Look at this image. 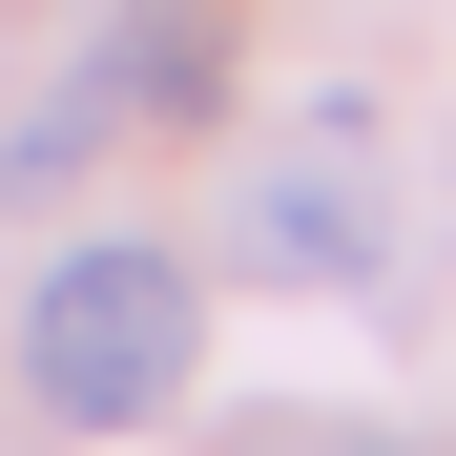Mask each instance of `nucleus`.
<instances>
[{"instance_id":"7ed1b4c3","label":"nucleus","mask_w":456,"mask_h":456,"mask_svg":"<svg viewBox=\"0 0 456 456\" xmlns=\"http://www.w3.org/2000/svg\"><path fill=\"white\" fill-rule=\"evenodd\" d=\"M104 104H125V125H208V104H228V0H125Z\"/></svg>"},{"instance_id":"f03ea898","label":"nucleus","mask_w":456,"mask_h":456,"mask_svg":"<svg viewBox=\"0 0 456 456\" xmlns=\"http://www.w3.org/2000/svg\"><path fill=\"white\" fill-rule=\"evenodd\" d=\"M353 145H373V125L332 104L312 145H290V167H249V208H228V249H249V270H290V290H353V270H373V228H395V208L353 187Z\"/></svg>"},{"instance_id":"f257e3e1","label":"nucleus","mask_w":456,"mask_h":456,"mask_svg":"<svg viewBox=\"0 0 456 456\" xmlns=\"http://www.w3.org/2000/svg\"><path fill=\"white\" fill-rule=\"evenodd\" d=\"M187 353H208V270L145 249V228H84V249L21 290V373H42L62 436H145L187 395Z\"/></svg>"}]
</instances>
